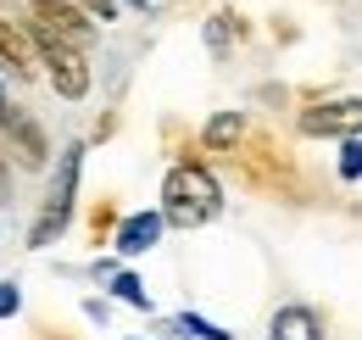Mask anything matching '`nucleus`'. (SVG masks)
Here are the masks:
<instances>
[{
  "label": "nucleus",
  "instance_id": "nucleus-5",
  "mask_svg": "<svg viewBox=\"0 0 362 340\" xmlns=\"http://www.w3.org/2000/svg\"><path fill=\"white\" fill-rule=\"evenodd\" d=\"M268 340H329L323 335V318H317L313 307H279L273 312V329H268Z\"/></svg>",
  "mask_w": 362,
  "mask_h": 340
},
{
  "label": "nucleus",
  "instance_id": "nucleus-13",
  "mask_svg": "<svg viewBox=\"0 0 362 340\" xmlns=\"http://www.w3.org/2000/svg\"><path fill=\"white\" fill-rule=\"evenodd\" d=\"M17 307H23V290L17 285H0V318H11Z\"/></svg>",
  "mask_w": 362,
  "mask_h": 340
},
{
  "label": "nucleus",
  "instance_id": "nucleus-12",
  "mask_svg": "<svg viewBox=\"0 0 362 340\" xmlns=\"http://www.w3.org/2000/svg\"><path fill=\"white\" fill-rule=\"evenodd\" d=\"M112 290H117L123 301H134V307H151V296L139 290V279H134V273H117V279H112Z\"/></svg>",
  "mask_w": 362,
  "mask_h": 340
},
{
  "label": "nucleus",
  "instance_id": "nucleus-2",
  "mask_svg": "<svg viewBox=\"0 0 362 340\" xmlns=\"http://www.w3.org/2000/svg\"><path fill=\"white\" fill-rule=\"evenodd\" d=\"M34 45H40V56H45V62H50V84L62 89L67 101H78V95L90 89V67H84V56H78L73 45L62 40V34H50L45 23L34 28Z\"/></svg>",
  "mask_w": 362,
  "mask_h": 340
},
{
  "label": "nucleus",
  "instance_id": "nucleus-6",
  "mask_svg": "<svg viewBox=\"0 0 362 340\" xmlns=\"http://www.w3.org/2000/svg\"><path fill=\"white\" fill-rule=\"evenodd\" d=\"M34 11L45 17L50 34H62V40H90V23H84V11H78L73 0H34Z\"/></svg>",
  "mask_w": 362,
  "mask_h": 340
},
{
  "label": "nucleus",
  "instance_id": "nucleus-7",
  "mask_svg": "<svg viewBox=\"0 0 362 340\" xmlns=\"http://www.w3.org/2000/svg\"><path fill=\"white\" fill-rule=\"evenodd\" d=\"M156 234H162V217L156 212H134V217H123V229H117V251L139 256V251L156 246Z\"/></svg>",
  "mask_w": 362,
  "mask_h": 340
},
{
  "label": "nucleus",
  "instance_id": "nucleus-4",
  "mask_svg": "<svg viewBox=\"0 0 362 340\" xmlns=\"http://www.w3.org/2000/svg\"><path fill=\"white\" fill-rule=\"evenodd\" d=\"M301 134H362V101H329V106H307L296 118Z\"/></svg>",
  "mask_w": 362,
  "mask_h": 340
},
{
  "label": "nucleus",
  "instance_id": "nucleus-11",
  "mask_svg": "<svg viewBox=\"0 0 362 340\" xmlns=\"http://www.w3.org/2000/svg\"><path fill=\"white\" fill-rule=\"evenodd\" d=\"M184 335H201V340H228V329H218V324H206V318H195V312H184L179 318Z\"/></svg>",
  "mask_w": 362,
  "mask_h": 340
},
{
  "label": "nucleus",
  "instance_id": "nucleus-8",
  "mask_svg": "<svg viewBox=\"0 0 362 340\" xmlns=\"http://www.w3.org/2000/svg\"><path fill=\"white\" fill-rule=\"evenodd\" d=\"M0 67L6 73H17V79H28L34 73V45L23 28H11V23H0Z\"/></svg>",
  "mask_w": 362,
  "mask_h": 340
},
{
  "label": "nucleus",
  "instance_id": "nucleus-3",
  "mask_svg": "<svg viewBox=\"0 0 362 340\" xmlns=\"http://www.w3.org/2000/svg\"><path fill=\"white\" fill-rule=\"evenodd\" d=\"M73 190H78V151H67V162H62V173H56V184H50V196H45V212H40L34 234H28V246H50V240L67 229Z\"/></svg>",
  "mask_w": 362,
  "mask_h": 340
},
{
  "label": "nucleus",
  "instance_id": "nucleus-9",
  "mask_svg": "<svg viewBox=\"0 0 362 340\" xmlns=\"http://www.w3.org/2000/svg\"><path fill=\"white\" fill-rule=\"evenodd\" d=\"M245 140V112H218L206 123V151H234Z\"/></svg>",
  "mask_w": 362,
  "mask_h": 340
},
{
  "label": "nucleus",
  "instance_id": "nucleus-10",
  "mask_svg": "<svg viewBox=\"0 0 362 340\" xmlns=\"http://www.w3.org/2000/svg\"><path fill=\"white\" fill-rule=\"evenodd\" d=\"M340 178H346V184H357V178H362V134H357V140H346V151H340Z\"/></svg>",
  "mask_w": 362,
  "mask_h": 340
},
{
  "label": "nucleus",
  "instance_id": "nucleus-1",
  "mask_svg": "<svg viewBox=\"0 0 362 340\" xmlns=\"http://www.w3.org/2000/svg\"><path fill=\"white\" fill-rule=\"evenodd\" d=\"M223 212V196H218V178L201 168H173L162 184V217L179 223V229H201Z\"/></svg>",
  "mask_w": 362,
  "mask_h": 340
}]
</instances>
